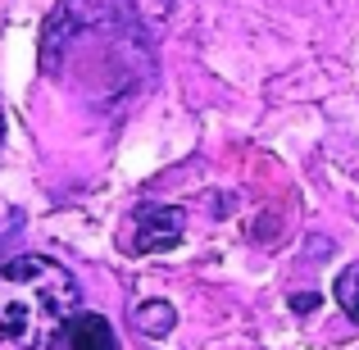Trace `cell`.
Masks as SVG:
<instances>
[{
	"label": "cell",
	"instance_id": "6da1fadb",
	"mask_svg": "<svg viewBox=\"0 0 359 350\" xmlns=\"http://www.w3.org/2000/svg\"><path fill=\"white\" fill-rule=\"evenodd\" d=\"M78 278L50 255L0 264V350H50L78 314Z\"/></svg>",
	"mask_w": 359,
	"mask_h": 350
},
{
	"label": "cell",
	"instance_id": "7a4b0ae2",
	"mask_svg": "<svg viewBox=\"0 0 359 350\" xmlns=\"http://www.w3.org/2000/svg\"><path fill=\"white\" fill-rule=\"evenodd\" d=\"M91 23H96V5H91V0H60V5L50 9V18H46V27H41V69L60 73L64 46H73Z\"/></svg>",
	"mask_w": 359,
	"mask_h": 350
},
{
	"label": "cell",
	"instance_id": "52a82bcc",
	"mask_svg": "<svg viewBox=\"0 0 359 350\" xmlns=\"http://www.w3.org/2000/svg\"><path fill=\"white\" fill-rule=\"evenodd\" d=\"M168 14H173V0H137V5H132V18L146 23L150 32H159V27L168 23Z\"/></svg>",
	"mask_w": 359,
	"mask_h": 350
},
{
	"label": "cell",
	"instance_id": "277c9868",
	"mask_svg": "<svg viewBox=\"0 0 359 350\" xmlns=\"http://www.w3.org/2000/svg\"><path fill=\"white\" fill-rule=\"evenodd\" d=\"M64 342L69 350H118V337L105 314H73L64 328Z\"/></svg>",
	"mask_w": 359,
	"mask_h": 350
},
{
	"label": "cell",
	"instance_id": "8992f818",
	"mask_svg": "<svg viewBox=\"0 0 359 350\" xmlns=\"http://www.w3.org/2000/svg\"><path fill=\"white\" fill-rule=\"evenodd\" d=\"M332 296H337V305L346 309V318H351V323H359V269H346V273H337V287H332Z\"/></svg>",
	"mask_w": 359,
	"mask_h": 350
},
{
	"label": "cell",
	"instance_id": "3957f363",
	"mask_svg": "<svg viewBox=\"0 0 359 350\" xmlns=\"http://www.w3.org/2000/svg\"><path fill=\"white\" fill-rule=\"evenodd\" d=\"M182 236H187V210H177V205H146V210L137 214L132 250L137 255H159V250H173Z\"/></svg>",
	"mask_w": 359,
	"mask_h": 350
},
{
	"label": "cell",
	"instance_id": "5b68a950",
	"mask_svg": "<svg viewBox=\"0 0 359 350\" xmlns=\"http://www.w3.org/2000/svg\"><path fill=\"white\" fill-rule=\"evenodd\" d=\"M132 328L141 337H150V342H164L177 328V309L168 300H141V305H132Z\"/></svg>",
	"mask_w": 359,
	"mask_h": 350
},
{
	"label": "cell",
	"instance_id": "9c48e42d",
	"mask_svg": "<svg viewBox=\"0 0 359 350\" xmlns=\"http://www.w3.org/2000/svg\"><path fill=\"white\" fill-rule=\"evenodd\" d=\"M0 150H5V105H0Z\"/></svg>",
	"mask_w": 359,
	"mask_h": 350
},
{
	"label": "cell",
	"instance_id": "ba28073f",
	"mask_svg": "<svg viewBox=\"0 0 359 350\" xmlns=\"http://www.w3.org/2000/svg\"><path fill=\"white\" fill-rule=\"evenodd\" d=\"M314 305H318V296H314V291H300V296H291V309H296V314H309Z\"/></svg>",
	"mask_w": 359,
	"mask_h": 350
}]
</instances>
